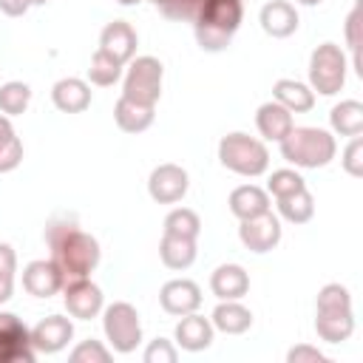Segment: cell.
I'll return each instance as SVG.
<instances>
[{
  "mask_svg": "<svg viewBox=\"0 0 363 363\" xmlns=\"http://www.w3.org/2000/svg\"><path fill=\"white\" fill-rule=\"evenodd\" d=\"M45 244L51 247V261L65 281L88 278L99 264V241L91 233H82L74 221H51L45 227Z\"/></svg>",
  "mask_w": 363,
  "mask_h": 363,
  "instance_id": "6da1fadb",
  "label": "cell"
},
{
  "mask_svg": "<svg viewBox=\"0 0 363 363\" xmlns=\"http://www.w3.org/2000/svg\"><path fill=\"white\" fill-rule=\"evenodd\" d=\"M244 20L241 0H204L193 17L196 43L204 51H224Z\"/></svg>",
  "mask_w": 363,
  "mask_h": 363,
  "instance_id": "7a4b0ae2",
  "label": "cell"
},
{
  "mask_svg": "<svg viewBox=\"0 0 363 363\" xmlns=\"http://www.w3.org/2000/svg\"><path fill=\"white\" fill-rule=\"evenodd\" d=\"M278 145H281V156L289 164L306 167V170L326 167L337 153L335 136L323 128H292Z\"/></svg>",
  "mask_w": 363,
  "mask_h": 363,
  "instance_id": "3957f363",
  "label": "cell"
},
{
  "mask_svg": "<svg viewBox=\"0 0 363 363\" xmlns=\"http://www.w3.org/2000/svg\"><path fill=\"white\" fill-rule=\"evenodd\" d=\"M218 162L227 170L252 179V176L267 173V167H269V150H267V145L261 139H252V136L235 130V133L221 136V142H218Z\"/></svg>",
  "mask_w": 363,
  "mask_h": 363,
  "instance_id": "277c9868",
  "label": "cell"
},
{
  "mask_svg": "<svg viewBox=\"0 0 363 363\" xmlns=\"http://www.w3.org/2000/svg\"><path fill=\"white\" fill-rule=\"evenodd\" d=\"M102 329H105V337H108L111 349L119 352V354H130L142 343V320H139L136 306L128 303V301H116V303L105 306Z\"/></svg>",
  "mask_w": 363,
  "mask_h": 363,
  "instance_id": "5b68a950",
  "label": "cell"
},
{
  "mask_svg": "<svg viewBox=\"0 0 363 363\" xmlns=\"http://www.w3.org/2000/svg\"><path fill=\"white\" fill-rule=\"evenodd\" d=\"M346 82V54L335 43H320L309 57V88L335 96Z\"/></svg>",
  "mask_w": 363,
  "mask_h": 363,
  "instance_id": "8992f818",
  "label": "cell"
},
{
  "mask_svg": "<svg viewBox=\"0 0 363 363\" xmlns=\"http://www.w3.org/2000/svg\"><path fill=\"white\" fill-rule=\"evenodd\" d=\"M162 79H164V65L156 57L150 54L133 57L125 74V82H122V96L142 102V105H156L162 96Z\"/></svg>",
  "mask_w": 363,
  "mask_h": 363,
  "instance_id": "52a82bcc",
  "label": "cell"
},
{
  "mask_svg": "<svg viewBox=\"0 0 363 363\" xmlns=\"http://www.w3.org/2000/svg\"><path fill=\"white\" fill-rule=\"evenodd\" d=\"M37 352L31 346V329L14 315L0 312V363H34Z\"/></svg>",
  "mask_w": 363,
  "mask_h": 363,
  "instance_id": "ba28073f",
  "label": "cell"
},
{
  "mask_svg": "<svg viewBox=\"0 0 363 363\" xmlns=\"http://www.w3.org/2000/svg\"><path fill=\"white\" fill-rule=\"evenodd\" d=\"M62 303H65L71 318L91 320V318H96L102 312L105 295H102V289L91 278H74V281L62 284Z\"/></svg>",
  "mask_w": 363,
  "mask_h": 363,
  "instance_id": "9c48e42d",
  "label": "cell"
},
{
  "mask_svg": "<svg viewBox=\"0 0 363 363\" xmlns=\"http://www.w3.org/2000/svg\"><path fill=\"white\" fill-rule=\"evenodd\" d=\"M190 187V179H187V170L182 164H173V162H164L159 167L150 170V179H147V193L153 201L159 204H176L184 199Z\"/></svg>",
  "mask_w": 363,
  "mask_h": 363,
  "instance_id": "30bf717a",
  "label": "cell"
},
{
  "mask_svg": "<svg viewBox=\"0 0 363 363\" xmlns=\"http://www.w3.org/2000/svg\"><path fill=\"white\" fill-rule=\"evenodd\" d=\"M238 238L241 244L250 250V252H269L278 247L281 241V221L278 216H272L269 210L261 213V216H252V218H244L238 224Z\"/></svg>",
  "mask_w": 363,
  "mask_h": 363,
  "instance_id": "8fae6325",
  "label": "cell"
},
{
  "mask_svg": "<svg viewBox=\"0 0 363 363\" xmlns=\"http://www.w3.org/2000/svg\"><path fill=\"white\" fill-rule=\"evenodd\" d=\"M159 303L167 315L182 318V315H190L201 306V289L190 278H173L159 289Z\"/></svg>",
  "mask_w": 363,
  "mask_h": 363,
  "instance_id": "7c38bea8",
  "label": "cell"
},
{
  "mask_svg": "<svg viewBox=\"0 0 363 363\" xmlns=\"http://www.w3.org/2000/svg\"><path fill=\"white\" fill-rule=\"evenodd\" d=\"M74 337V323L62 315H48L31 329V346L37 354H57Z\"/></svg>",
  "mask_w": 363,
  "mask_h": 363,
  "instance_id": "4fadbf2b",
  "label": "cell"
},
{
  "mask_svg": "<svg viewBox=\"0 0 363 363\" xmlns=\"http://www.w3.org/2000/svg\"><path fill=\"white\" fill-rule=\"evenodd\" d=\"M62 272L57 269V264L48 261H28L23 269V289L34 298H51L57 292H62Z\"/></svg>",
  "mask_w": 363,
  "mask_h": 363,
  "instance_id": "5bb4252c",
  "label": "cell"
},
{
  "mask_svg": "<svg viewBox=\"0 0 363 363\" xmlns=\"http://www.w3.org/2000/svg\"><path fill=\"white\" fill-rule=\"evenodd\" d=\"M136 45H139V37H136L133 26L125 23V20L108 23V26L102 28V34H99V51L111 54V57L119 60L122 65L136 57Z\"/></svg>",
  "mask_w": 363,
  "mask_h": 363,
  "instance_id": "9a60e30c",
  "label": "cell"
},
{
  "mask_svg": "<svg viewBox=\"0 0 363 363\" xmlns=\"http://www.w3.org/2000/svg\"><path fill=\"white\" fill-rule=\"evenodd\" d=\"M51 102L62 113H82L91 105V85L79 77H62L51 88Z\"/></svg>",
  "mask_w": 363,
  "mask_h": 363,
  "instance_id": "2e32d148",
  "label": "cell"
},
{
  "mask_svg": "<svg viewBox=\"0 0 363 363\" xmlns=\"http://www.w3.org/2000/svg\"><path fill=\"white\" fill-rule=\"evenodd\" d=\"M210 289L218 301H241L250 292V275L238 264H221L210 275Z\"/></svg>",
  "mask_w": 363,
  "mask_h": 363,
  "instance_id": "e0dca14e",
  "label": "cell"
},
{
  "mask_svg": "<svg viewBox=\"0 0 363 363\" xmlns=\"http://www.w3.org/2000/svg\"><path fill=\"white\" fill-rule=\"evenodd\" d=\"M258 23L261 28L275 37V40H284L289 34L298 31V11L292 3L286 0H269L267 6H261V14H258Z\"/></svg>",
  "mask_w": 363,
  "mask_h": 363,
  "instance_id": "ac0fdd59",
  "label": "cell"
},
{
  "mask_svg": "<svg viewBox=\"0 0 363 363\" xmlns=\"http://www.w3.org/2000/svg\"><path fill=\"white\" fill-rule=\"evenodd\" d=\"M315 332L326 343H343L354 332L352 309H315Z\"/></svg>",
  "mask_w": 363,
  "mask_h": 363,
  "instance_id": "d6986e66",
  "label": "cell"
},
{
  "mask_svg": "<svg viewBox=\"0 0 363 363\" xmlns=\"http://www.w3.org/2000/svg\"><path fill=\"white\" fill-rule=\"evenodd\" d=\"M213 332H216V326L210 323V318H201V315L190 312V315H182V320L176 323L173 337L184 352H201L213 343Z\"/></svg>",
  "mask_w": 363,
  "mask_h": 363,
  "instance_id": "ffe728a7",
  "label": "cell"
},
{
  "mask_svg": "<svg viewBox=\"0 0 363 363\" xmlns=\"http://www.w3.org/2000/svg\"><path fill=\"white\" fill-rule=\"evenodd\" d=\"M255 125H258V133L264 136V139H269V142H281L292 128H295V122H292V113L281 105V102H264L258 111H255Z\"/></svg>",
  "mask_w": 363,
  "mask_h": 363,
  "instance_id": "44dd1931",
  "label": "cell"
},
{
  "mask_svg": "<svg viewBox=\"0 0 363 363\" xmlns=\"http://www.w3.org/2000/svg\"><path fill=\"white\" fill-rule=\"evenodd\" d=\"M153 116H156V105H142V102H133L128 96H119L113 105V119H116L119 130H125V133L147 130L153 125Z\"/></svg>",
  "mask_w": 363,
  "mask_h": 363,
  "instance_id": "7402d4cb",
  "label": "cell"
},
{
  "mask_svg": "<svg viewBox=\"0 0 363 363\" xmlns=\"http://www.w3.org/2000/svg\"><path fill=\"white\" fill-rule=\"evenodd\" d=\"M227 204H230V213L238 221H244V218H252V216H261L269 210V193L261 190L258 184H241L230 193Z\"/></svg>",
  "mask_w": 363,
  "mask_h": 363,
  "instance_id": "603a6c76",
  "label": "cell"
},
{
  "mask_svg": "<svg viewBox=\"0 0 363 363\" xmlns=\"http://www.w3.org/2000/svg\"><path fill=\"white\" fill-rule=\"evenodd\" d=\"M210 323L224 335H244L252 326V312L241 301H221L213 309Z\"/></svg>",
  "mask_w": 363,
  "mask_h": 363,
  "instance_id": "cb8c5ba5",
  "label": "cell"
},
{
  "mask_svg": "<svg viewBox=\"0 0 363 363\" xmlns=\"http://www.w3.org/2000/svg\"><path fill=\"white\" fill-rule=\"evenodd\" d=\"M272 99L281 102L289 113H306L315 105V91L298 79H278L272 85Z\"/></svg>",
  "mask_w": 363,
  "mask_h": 363,
  "instance_id": "d4e9b609",
  "label": "cell"
},
{
  "mask_svg": "<svg viewBox=\"0 0 363 363\" xmlns=\"http://www.w3.org/2000/svg\"><path fill=\"white\" fill-rule=\"evenodd\" d=\"M159 258L167 269H187L196 261V238L164 233L159 241Z\"/></svg>",
  "mask_w": 363,
  "mask_h": 363,
  "instance_id": "484cf974",
  "label": "cell"
},
{
  "mask_svg": "<svg viewBox=\"0 0 363 363\" xmlns=\"http://www.w3.org/2000/svg\"><path fill=\"white\" fill-rule=\"evenodd\" d=\"M332 130L340 136H360L363 133V102L357 99H343L332 108L329 113Z\"/></svg>",
  "mask_w": 363,
  "mask_h": 363,
  "instance_id": "4316f807",
  "label": "cell"
},
{
  "mask_svg": "<svg viewBox=\"0 0 363 363\" xmlns=\"http://www.w3.org/2000/svg\"><path fill=\"white\" fill-rule=\"evenodd\" d=\"M275 201H278V216L284 221H289V224H306L315 216V199H312V193L306 187L298 190V193L281 196Z\"/></svg>",
  "mask_w": 363,
  "mask_h": 363,
  "instance_id": "83f0119b",
  "label": "cell"
},
{
  "mask_svg": "<svg viewBox=\"0 0 363 363\" xmlns=\"http://www.w3.org/2000/svg\"><path fill=\"white\" fill-rule=\"evenodd\" d=\"M23 162V142L17 139L9 116H0V173H11Z\"/></svg>",
  "mask_w": 363,
  "mask_h": 363,
  "instance_id": "f1b7e54d",
  "label": "cell"
},
{
  "mask_svg": "<svg viewBox=\"0 0 363 363\" xmlns=\"http://www.w3.org/2000/svg\"><path fill=\"white\" fill-rule=\"evenodd\" d=\"M119 77H122V62L96 48V54L91 57V65H88V82L91 85H99V88H108Z\"/></svg>",
  "mask_w": 363,
  "mask_h": 363,
  "instance_id": "f546056e",
  "label": "cell"
},
{
  "mask_svg": "<svg viewBox=\"0 0 363 363\" xmlns=\"http://www.w3.org/2000/svg\"><path fill=\"white\" fill-rule=\"evenodd\" d=\"M164 233L170 235H184V238H199L201 233V218L190 207H176L164 216Z\"/></svg>",
  "mask_w": 363,
  "mask_h": 363,
  "instance_id": "4dcf8cb0",
  "label": "cell"
},
{
  "mask_svg": "<svg viewBox=\"0 0 363 363\" xmlns=\"http://www.w3.org/2000/svg\"><path fill=\"white\" fill-rule=\"evenodd\" d=\"M28 102H31V88L26 82L11 79V82L0 85V111L6 116H20L28 108Z\"/></svg>",
  "mask_w": 363,
  "mask_h": 363,
  "instance_id": "1f68e13d",
  "label": "cell"
},
{
  "mask_svg": "<svg viewBox=\"0 0 363 363\" xmlns=\"http://www.w3.org/2000/svg\"><path fill=\"white\" fill-rule=\"evenodd\" d=\"M303 187H306L303 176H301L298 170H289V167L272 170V176H269V182H267V193L275 196V199L289 196V193H298V190H303Z\"/></svg>",
  "mask_w": 363,
  "mask_h": 363,
  "instance_id": "d6a6232c",
  "label": "cell"
},
{
  "mask_svg": "<svg viewBox=\"0 0 363 363\" xmlns=\"http://www.w3.org/2000/svg\"><path fill=\"white\" fill-rule=\"evenodd\" d=\"M315 309H352V292L343 284H326L318 292Z\"/></svg>",
  "mask_w": 363,
  "mask_h": 363,
  "instance_id": "836d02e7",
  "label": "cell"
},
{
  "mask_svg": "<svg viewBox=\"0 0 363 363\" xmlns=\"http://www.w3.org/2000/svg\"><path fill=\"white\" fill-rule=\"evenodd\" d=\"M71 363H108L111 360V352L99 343V340H82L71 349Z\"/></svg>",
  "mask_w": 363,
  "mask_h": 363,
  "instance_id": "e575fe53",
  "label": "cell"
},
{
  "mask_svg": "<svg viewBox=\"0 0 363 363\" xmlns=\"http://www.w3.org/2000/svg\"><path fill=\"white\" fill-rule=\"evenodd\" d=\"M340 162H343V170H346L349 176H354V179L363 176V139H360V136H352V142L346 145Z\"/></svg>",
  "mask_w": 363,
  "mask_h": 363,
  "instance_id": "d590c367",
  "label": "cell"
},
{
  "mask_svg": "<svg viewBox=\"0 0 363 363\" xmlns=\"http://www.w3.org/2000/svg\"><path fill=\"white\" fill-rule=\"evenodd\" d=\"M142 357H145V363H176L179 360V352H176V346L170 340L156 337V340H150V346L145 349Z\"/></svg>",
  "mask_w": 363,
  "mask_h": 363,
  "instance_id": "8d00e7d4",
  "label": "cell"
},
{
  "mask_svg": "<svg viewBox=\"0 0 363 363\" xmlns=\"http://www.w3.org/2000/svg\"><path fill=\"white\" fill-rule=\"evenodd\" d=\"M201 3H204V0H164V3L159 6V11H162L164 17H170V20H193Z\"/></svg>",
  "mask_w": 363,
  "mask_h": 363,
  "instance_id": "74e56055",
  "label": "cell"
},
{
  "mask_svg": "<svg viewBox=\"0 0 363 363\" xmlns=\"http://www.w3.org/2000/svg\"><path fill=\"white\" fill-rule=\"evenodd\" d=\"M323 360H326V354L309 343H298L286 352V363H323Z\"/></svg>",
  "mask_w": 363,
  "mask_h": 363,
  "instance_id": "f35d334b",
  "label": "cell"
},
{
  "mask_svg": "<svg viewBox=\"0 0 363 363\" xmlns=\"http://www.w3.org/2000/svg\"><path fill=\"white\" fill-rule=\"evenodd\" d=\"M357 28H360V3H354V9H352L349 17H346V40H349V48H352L354 54H357V45H360Z\"/></svg>",
  "mask_w": 363,
  "mask_h": 363,
  "instance_id": "ab89813d",
  "label": "cell"
},
{
  "mask_svg": "<svg viewBox=\"0 0 363 363\" xmlns=\"http://www.w3.org/2000/svg\"><path fill=\"white\" fill-rule=\"evenodd\" d=\"M14 272H17V255H14L11 244H3L0 241V275L14 278Z\"/></svg>",
  "mask_w": 363,
  "mask_h": 363,
  "instance_id": "60d3db41",
  "label": "cell"
},
{
  "mask_svg": "<svg viewBox=\"0 0 363 363\" xmlns=\"http://www.w3.org/2000/svg\"><path fill=\"white\" fill-rule=\"evenodd\" d=\"M28 9H31L28 0H0V11L6 17H23Z\"/></svg>",
  "mask_w": 363,
  "mask_h": 363,
  "instance_id": "b9f144b4",
  "label": "cell"
},
{
  "mask_svg": "<svg viewBox=\"0 0 363 363\" xmlns=\"http://www.w3.org/2000/svg\"><path fill=\"white\" fill-rule=\"evenodd\" d=\"M11 292H14V278H6V275H0V303L11 301Z\"/></svg>",
  "mask_w": 363,
  "mask_h": 363,
  "instance_id": "7bdbcfd3",
  "label": "cell"
},
{
  "mask_svg": "<svg viewBox=\"0 0 363 363\" xmlns=\"http://www.w3.org/2000/svg\"><path fill=\"white\" fill-rule=\"evenodd\" d=\"M119 6H136V3H142V0H116Z\"/></svg>",
  "mask_w": 363,
  "mask_h": 363,
  "instance_id": "ee69618b",
  "label": "cell"
},
{
  "mask_svg": "<svg viewBox=\"0 0 363 363\" xmlns=\"http://www.w3.org/2000/svg\"><path fill=\"white\" fill-rule=\"evenodd\" d=\"M298 3H301V6H318L320 0H298Z\"/></svg>",
  "mask_w": 363,
  "mask_h": 363,
  "instance_id": "f6af8a7d",
  "label": "cell"
},
{
  "mask_svg": "<svg viewBox=\"0 0 363 363\" xmlns=\"http://www.w3.org/2000/svg\"><path fill=\"white\" fill-rule=\"evenodd\" d=\"M48 0H28V6H45Z\"/></svg>",
  "mask_w": 363,
  "mask_h": 363,
  "instance_id": "bcb514c9",
  "label": "cell"
},
{
  "mask_svg": "<svg viewBox=\"0 0 363 363\" xmlns=\"http://www.w3.org/2000/svg\"><path fill=\"white\" fill-rule=\"evenodd\" d=\"M153 3H156V9H159V6H162V3H164V0H153Z\"/></svg>",
  "mask_w": 363,
  "mask_h": 363,
  "instance_id": "7dc6e473",
  "label": "cell"
}]
</instances>
